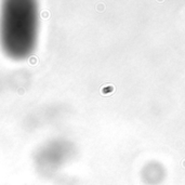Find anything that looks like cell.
Here are the masks:
<instances>
[{
	"label": "cell",
	"instance_id": "1",
	"mask_svg": "<svg viewBox=\"0 0 185 185\" xmlns=\"http://www.w3.org/2000/svg\"><path fill=\"white\" fill-rule=\"evenodd\" d=\"M37 7L32 1H7L0 16V42L14 59L26 58L36 46Z\"/></svg>",
	"mask_w": 185,
	"mask_h": 185
}]
</instances>
